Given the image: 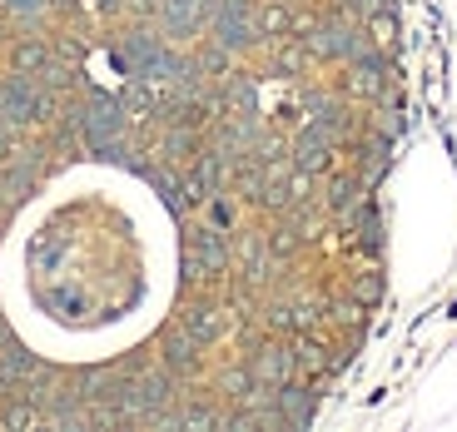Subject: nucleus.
<instances>
[{
  "mask_svg": "<svg viewBox=\"0 0 457 432\" xmlns=\"http://www.w3.org/2000/svg\"><path fill=\"white\" fill-rule=\"evenodd\" d=\"M11 145H15V135L5 125H0V160H5V154H11Z\"/></svg>",
  "mask_w": 457,
  "mask_h": 432,
  "instance_id": "nucleus-1",
  "label": "nucleus"
}]
</instances>
